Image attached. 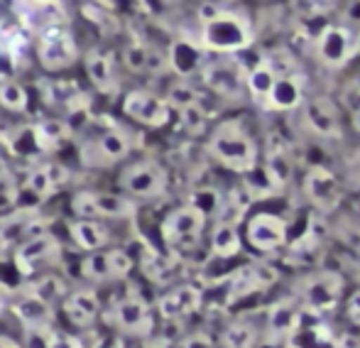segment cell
I'll use <instances>...</instances> for the list:
<instances>
[{
    "instance_id": "cell-33",
    "label": "cell",
    "mask_w": 360,
    "mask_h": 348,
    "mask_svg": "<svg viewBox=\"0 0 360 348\" xmlns=\"http://www.w3.org/2000/svg\"><path fill=\"white\" fill-rule=\"evenodd\" d=\"M128 150H130L128 138H125L123 133H118V130H110V133H105L103 138L98 140V153L103 155L108 162L123 160L125 155H128Z\"/></svg>"
},
{
    "instance_id": "cell-22",
    "label": "cell",
    "mask_w": 360,
    "mask_h": 348,
    "mask_svg": "<svg viewBox=\"0 0 360 348\" xmlns=\"http://www.w3.org/2000/svg\"><path fill=\"white\" fill-rule=\"evenodd\" d=\"M64 311H67V316L74 324H79V326L91 324V321L96 319V314H98V299H96L94 292H86V290L74 292V295L64 302Z\"/></svg>"
},
{
    "instance_id": "cell-23",
    "label": "cell",
    "mask_w": 360,
    "mask_h": 348,
    "mask_svg": "<svg viewBox=\"0 0 360 348\" xmlns=\"http://www.w3.org/2000/svg\"><path fill=\"white\" fill-rule=\"evenodd\" d=\"M299 101H302V82H299L297 77H285L275 82L265 108L287 110V108H294Z\"/></svg>"
},
{
    "instance_id": "cell-13",
    "label": "cell",
    "mask_w": 360,
    "mask_h": 348,
    "mask_svg": "<svg viewBox=\"0 0 360 348\" xmlns=\"http://www.w3.org/2000/svg\"><path fill=\"white\" fill-rule=\"evenodd\" d=\"M59 253V243L54 236H34V238L30 240H22L18 248V255H15V262H18V267L22 272H30L37 262L42 260H49L54 258V255Z\"/></svg>"
},
{
    "instance_id": "cell-51",
    "label": "cell",
    "mask_w": 360,
    "mask_h": 348,
    "mask_svg": "<svg viewBox=\"0 0 360 348\" xmlns=\"http://www.w3.org/2000/svg\"><path fill=\"white\" fill-rule=\"evenodd\" d=\"M34 3H54V0H34Z\"/></svg>"
},
{
    "instance_id": "cell-43",
    "label": "cell",
    "mask_w": 360,
    "mask_h": 348,
    "mask_svg": "<svg viewBox=\"0 0 360 348\" xmlns=\"http://www.w3.org/2000/svg\"><path fill=\"white\" fill-rule=\"evenodd\" d=\"M110 267H113V280L115 277H125L133 267V258L125 250H110Z\"/></svg>"
},
{
    "instance_id": "cell-40",
    "label": "cell",
    "mask_w": 360,
    "mask_h": 348,
    "mask_svg": "<svg viewBox=\"0 0 360 348\" xmlns=\"http://www.w3.org/2000/svg\"><path fill=\"white\" fill-rule=\"evenodd\" d=\"M189 206H194V209H199L201 214H214V211L221 206V199H218V194H216V189H199L194 196H191V204Z\"/></svg>"
},
{
    "instance_id": "cell-32",
    "label": "cell",
    "mask_w": 360,
    "mask_h": 348,
    "mask_svg": "<svg viewBox=\"0 0 360 348\" xmlns=\"http://www.w3.org/2000/svg\"><path fill=\"white\" fill-rule=\"evenodd\" d=\"M27 231H30V219H27V216H22V214L13 216V219L0 221V250L20 243Z\"/></svg>"
},
{
    "instance_id": "cell-4",
    "label": "cell",
    "mask_w": 360,
    "mask_h": 348,
    "mask_svg": "<svg viewBox=\"0 0 360 348\" xmlns=\"http://www.w3.org/2000/svg\"><path fill=\"white\" fill-rule=\"evenodd\" d=\"M206 216L194 206H181V209L172 211L162 224V238L172 245H189L199 238L201 228H204Z\"/></svg>"
},
{
    "instance_id": "cell-48",
    "label": "cell",
    "mask_w": 360,
    "mask_h": 348,
    "mask_svg": "<svg viewBox=\"0 0 360 348\" xmlns=\"http://www.w3.org/2000/svg\"><path fill=\"white\" fill-rule=\"evenodd\" d=\"M0 348H20V346L13 339H8V336H0Z\"/></svg>"
},
{
    "instance_id": "cell-42",
    "label": "cell",
    "mask_w": 360,
    "mask_h": 348,
    "mask_svg": "<svg viewBox=\"0 0 360 348\" xmlns=\"http://www.w3.org/2000/svg\"><path fill=\"white\" fill-rule=\"evenodd\" d=\"M18 201V184L8 174H0V211L10 209Z\"/></svg>"
},
{
    "instance_id": "cell-35",
    "label": "cell",
    "mask_w": 360,
    "mask_h": 348,
    "mask_svg": "<svg viewBox=\"0 0 360 348\" xmlns=\"http://www.w3.org/2000/svg\"><path fill=\"white\" fill-rule=\"evenodd\" d=\"M0 103L10 110L27 108V91L13 79H0Z\"/></svg>"
},
{
    "instance_id": "cell-10",
    "label": "cell",
    "mask_w": 360,
    "mask_h": 348,
    "mask_svg": "<svg viewBox=\"0 0 360 348\" xmlns=\"http://www.w3.org/2000/svg\"><path fill=\"white\" fill-rule=\"evenodd\" d=\"M353 39H351V32L343 27H326L321 34H319V54L326 64L331 67H341L343 62H348L353 54Z\"/></svg>"
},
{
    "instance_id": "cell-28",
    "label": "cell",
    "mask_w": 360,
    "mask_h": 348,
    "mask_svg": "<svg viewBox=\"0 0 360 348\" xmlns=\"http://www.w3.org/2000/svg\"><path fill=\"white\" fill-rule=\"evenodd\" d=\"M275 82H277V77L270 72V67H267L265 62L252 67V72L248 74V89H250L252 98H255L257 103H262V108L267 105V98H270V91L275 86Z\"/></svg>"
},
{
    "instance_id": "cell-5",
    "label": "cell",
    "mask_w": 360,
    "mask_h": 348,
    "mask_svg": "<svg viewBox=\"0 0 360 348\" xmlns=\"http://www.w3.org/2000/svg\"><path fill=\"white\" fill-rule=\"evenodd\" d=\"M120 184L133 196L150 199V196H157L165 191L167 174H165V169L155 162H138V165H130V167L120 174Z\"/></svg>"
},
{
    "instance_id": "cell-15",
    "label": "cell",
    "mask_w": 360,
    "mask_h": 348,
    "mask_svg": "<svg viewBox=\"0 0 360 348\" xmlns=\"http://www.w3.org/2000/svg\"><path fill=\"white\" fill-rule=\"evenodd\" d=\"M199 304H201L199 290L191 285H184V287H176V290H172L169 295L162 297L160 314L165 316V319H181V316L191 314Z\"/></svg>"
},
{
    "instance_id": "cell-11",
    "label": "cell",
    "mask_w": 360,
    "mask_h": 348,
    "mask_svg": "<svg viewBox=\"0 0 360 348\" xmlns=\"http://www.w3.org/2000/svg\"><path fill=\"white\" fill-rule=\"evenodd\" d=\"M272 277H275V272L262 265L240 267V270L231 277V282H228V304H231L233 299H240V297H245V295H252L255 290L267 287Z\"/></svg>"
},
{
    "instance_id": "cell-20",
    "label": "cell",
    "mask_w": 360,
    "mask_h": 348,
    "mask_svg": "<svg viewBox=\"0 0 360 348\" xmlns=\"http://www.w3.org/2000/svg\"><path fill=\"white\" fill-rule=\"evenodd\" d=\"M69 179V172L62 165H42L27 174V189L37 196H49L57 186H62Z\"/></svg>"
},
{
    "instance_id": "cell-25",
    "label": "cell",
    "mask_w": 360,
    "mask_h": 348,
    "mask_svg": "<svg viewBox=\"0 0 360 348\" xmlns=\"http://www.w3.org/2000/svg\"><path fill=\"white\" fill-rule=\"evenodd\" d=\"M94 206L98 216H108V219H130L135 216V204L130 199H123L118 194H96L94 191Z\"/></svg>"
},
{
    "instance_id": "cell-29",
    "label": "cell",
    "mask_w": 360,
    "mask_h": 348,
    "mask_svg": "<svg viewBox=\"0 0 360 348\" xmlns=\"http://www.w3.org/2000/svg\"><path fill=\"white\" fill-rule=\"evenodd\" d=\"M86 72H89L91 82L96 84L101 91L113 89V67H110V59L101 52H91L86 57Z\"/></svg>"
},
{
    "instance_id": "cell-39",
    "label": "cell",
    "mask_w": 360,
    "mask_h": 348,
    "mask_svg": "<svg viewBox=\"0 0 360 348\" xmlns=\"http://www.w3.org/2000/svg\"><path fill=\"white\" fill-rule=\"evenodd\" d=\"M199 103V94H196L191 86H184V84H179V86H174L169 91V96H167V105H176V108H186V105H194Z\"/></svg>"
},
{
    "instance_id": "cell-34",
    "label": "cell",
    "mask_w": 360,
    "mask_h": 348,
    "mask_svg": "<svg viewBox=\"0 0 360 348\" xmlns=\"http://www.w3.org/2000/svg\"><path fill=\"white\" fill-rule=\"evenodd\" d=\"M81 272L89 280H98V282H108L113 280V267H110V255L108 253H94L84 260Z\"/></svg>"
},
{
    "instance_id": "cell-6",
    "label": "cell",
    "mask_w": 360,
    "mask_h": 348,
    "mask_svg": "<svg viewBox=\"0 0 360 348\" xmlns=\"http://www.w3.org/2000/svg\"><path fill=\"white\" fill-rule=\"evenodd\" d=\"M343 292V282L333 272H321V275H314L304 282V302L311 311L323 314V311H331L338 304Z\"/></svg>"
},
{
    "instance_id": "cell-37",
    "label": "cell",
    "mask_w": 360,
    "mask_h": 348,
    "mask_svg": "<svg viewBox=\"0 0 360 348\" xmlns=\"http://www.w3.org/2000/svg\"><path fill=\"white\" fill-rule=\"evenodd\" d=\"M179 113H181V125H184L189 133H201V130L206 128V110L201 108L199 103L186 105Z\"/></svg>"
},
{
    "instance_id": "cell-26",
    "label": "cell",
    "mask_w": 360,
    "mask_h": 348,
    "mask_svg": "<svg viewBox=\"0 0 360 348\" xmlns=\"http://www.w3.org/2000/svg\"><path fill=\"white\" fill-rule=\"evenodd\" d=\"M169 64L181 74V77H189V74H194L196 69L204 64V54H201V49L194 47V44L176 42L174 47H172Z\"/></svg>"
},
{
    "instance_id": "cell-14",
    "label": "cell",
    "mask_w": 360,
    "mask_h": 348,
    "mask_svg": "<svg viewBox=\"0 0 360 348\" xmlns=\"http://www.w3.org/2000/svg\"><path fill=\"white\" fill-rule=\"evenodd\" d=\"M113 321L128 334H147L152 329L150 309L143 299H123L115 307Z\"/></svg>"
},
{
    "instance_id": "cell-47",
    "label": "cell",
    "mask_w": 360,
    "mask_h": 348,
    "mask_svg": "<svg viewBox=\"0 0 360 348\" xmlns=\"http://www.w3.org/2000/svg\"><path fill=\"white\" fill-rule=\"evenodd\" d=\"M309 3H311L314 8H319V10H328L333 5V0H309Z\"/></svg>"
},
{
    "instance_id": "cell-3",
    "label": "cell",
    "mask_w": 360,
    "mask_h": 348,
    "mask_svg": "<svg viewBox=\"0 0 360 348\" xmlns=\"http://www.w3.org/2000/svg\"><path fill=\"white\" fill-rule=\"evenodd\" d=\"M76 42L74 37L62 30L59 25H49L42 32V42H39V62H42L44 69L49 72H57V69H64L76 59Z\"/></svg>"
},
{
    "instance_id": "cell-38",
    "label": "cell",
    "mask_w": 360,
    "mask_h": 348,
    "mask_svg": "<svg viewBox=\"0 0 360 348\" xmlns=\"http://www.w3.org/2000/svg\"><path fill=\"white\" fill-rule=\"evenodd\" d=\"M62 292H64L62 280H57V277H47V280H42L39 285H34L30 295L37 297V299H42V302H47V304H49L52 299L62 297Z\"/></svg>"
},
{
    "instance_id": "cell-50",
    "label": "cell",
    "mask_w": 360,
    "mask_h": 348,
    "mask_svg": "<svg viewBox=\"0 0 360 348\" xmlns=\"http://www.w3.org/2000/svg\"><path fill=\"white\" fill-rule=\"evenodd\" d=\"M353 123H356V128L360 130V113H353Z\"/></svg>"
},
{
    "instance_id": "cell-46",
    "label": "cell",
    "mask_w": 360,
    "mask_h": 348,
    "mask_svg": "<svg viewBox=\"0 0 360 348\" xmlns=\"http://www.w3.org/2000/svg\"><path fill=\"white\" fill-rule=\"evenodd\" d=\"M348 316H351L353 324L360 326V290L348 299Z\"/></svg>"
},
{
    "instance_id": "cell-44",
    "label": "cell",
    "mask_w": 360,
    "mask_h": 348,
    "mask_svg": "<svg viewBox=\"0 0 360 348\" xmlns=\"http://www.w3.org/2000/svg\"><path fill=\"white\" fill-rule=\"evenodd\" d=\"M181 348H214V344H211L209 336L196 334V336H189V339L181 344Z\"/></svg>"
},
{
    "instance_id": "cell-21",
    "label": "cell",
    "mask_w": 360,
    "mask_h": 348,
    "mask_svg": "<svg viewBox=\"0 0 360 348\" xmlns=\"http://www.w3.org/2000/svg\"><path fill=\"white\" fill-rule=\"evenodd\" d=\"M123 62L130 72H162L167 67V57L147 44H130L123 52Z\"/></svg>"
},
{
    "instance_id": "cell-7",
    "label": "cell",
    "mask_w": 360,
    "mask_h": 348,
    "mask_svg": "<svg viewBox=\"0 0 360 348\" xmlns=\"http://www.w3.org/2000/svg\"><path fill=\"white\" fill-rule=\"evenodd\" d=\"M123 110L133 120L150 125V128H162L169 120V105H167V101L155 94H147V91H133V94L125 96Z\"/></svg>"
},
{
    "instance_id": "cell-31",
    "label": "cell",
    "mask_w": 360,
    "mask_h": 348,
    "mask_svg": "<svg viewBox=\"0 0 360 348\" xmlns=\"http://www.w3.org/2000/svg\"><path fill=\"white\" fill-rule=\"evenodd\" d=\"M257 341V331L250 321H236L226 329L223 334V344L226 348H252Z\"/></svg>"
},
{
    "instance_id": "cell-27",
    "label": "cell",
    "mask_w": 360,
    "mask_h": 348,
    "mask_svg": "<svg viewBox=\"0 0 360 348\" xmlns=\"http://www.w3.org/2000/svg\"><path fill=\"white\" fill-rule=\"evenodd\" d=\"M34 135L42 150H54L59 148V143L72 138V128L64 120H44V123L34 125Z\"/></svg>"
},
{
    "instance_id": "cell-49",
    "label": "cell",
    "mask_w": 360,
    "mask_h": 348,
    "mask_svg": "<svg viewBox=\"0 0 360 348\" xmlns=\"http://www.w3.org/2000/svg\"><path fill=\"white\" fill-rule=\"evenodd\" d=\"M5 302H8V290H5V287L0 285V309L5 307Z\"/></svg>"
},
{
    "instance_id": "cell-12",
    "label": "cell",
    "mask_w": 360,
    "mask_h": 348,
    "mask_svg": "<svg viewBox=\"0 0 360 348\" xmlns=\"http://www.w3.org/2000/svg\"><path fill=\"white\" fill-rule=\"evenodd\" d=\"M304 118H307L309 128L314 133L323 135V138H336L341 133L338 125V113L328 98H311L304 105Z\"/></svg>"
},
{
    "instance_id": "cell-2",
    "label": "cell",
    "mask_w": 360,
    "mask_h": 348,
    "mask_svg": "<svg viewBox=\"0 0 360 348\" xmlns=\"http://www.w3.org/2000/svg\"><path fill=\"white\" fill-rule=\"evenodd\" d=\"M250 44V30L240 18L223 10L216 20L204 22V47L216 52H238Z\"/></svg>"
},
{
    "instance_id": "cell-36",
    "label": "cell",
    "mask_w": 360,
    "mask_h": 348,
    "mask_svg": "<svg viewBox=\"0 0 360 348\" xmlns=\"http://www.w3.org/2000/svg\"><path fill=\"white\" fill-rule=\"evenodd\" d=\"M265 64L270 67V72L275 74L277 79L294 77V74H297V64H294L292 54H289L287 49H277V52H272L270 57L265 59Z\"/></svg>"
},
{
    "instance_id": "cell-30",
    "label": "cell",
    "mask_w": 360,
    "mask_h": 348,
    "mask_svg": "<svg viewBox=\"0 0 360 348\" xmlns=\"http://www.w3.org/2000/svg\"><path fill=\"white\" fill-rule=\"evenodd\" d=\"M214 253L221 255V258H231L240 250V236H238V228L231 224H218L214 231Z\"/></svg>"
},
{
    "instance_id": "cell-1",
    "label": "cell",
    "mask_w": 360,
    "mask_h": 348,
    "mask_svg": "<svg viewBox=\"0 0 360 348\" xmlns=\"http://www.w3.org/2000/svg\"><path fill=\"white\" fill-rule=\"evenodd\" d=\"M209 150L218 162L226 165L233 172H250L255 167V157H257L255 143H252V138L236 120H228V123L218 125L214 135H211Z\"/></svg>"
},
{
    "instance_id": "cell-16",
    "label": "cell",
    "mask_w": 360,
    "mask_h": 348,
    "mask_svg": "<svg viewBox=\"0 0 360 348\" xmlns=\"http://www.w3.org/2000/svg\"><path fill=\"white\" fill-rule=\"evenodd\" d=\"M206 84L211 89L218 91L223 96H240L243 91V72L238 69V64L233 62H221V64H211L206 67V74H204Z\"/></svg>"
},
{
    "instance_id": "cell-52",
    "label": "cell",
    "mask_w": 360,
    "mask_h": 348,
    "mask_svg": "<svg viewBox=\"0 0 360 348\" xmlns=\"http://www.w3.org/2000/svg\"><path fill=\"white\" fill-rule=\"evenodd\" d=\"M358 250H360V238H358Z\"/></svg>"
},
{
    "instance_id": "cell-9",
    "label": "cell",
    "mask_w": 360,
    "mask_h": 348,
    "mask_svg": "<svg viewBox=\"0 0 360 348\" xmlns=\"http://www.w3.org/2000/svg\"><path fill=\"white\" fill-rule=\"evenodd\" d=\"M287 238V226L280 216L275 214H257L255 219L248 224V240L255 245L257 250H275L285 243Z\"/></svg>"
},
{
    "instance_id": "cell-18",
    "label": "cell",
    "mask_w": 360,
    "mask_h": 348,
    "mask_svg": "<svg viewBox=\"0 0 360 348\" xmlns=\"http://www.w3.org/2000/svg\"><path fill=\"white\" fill-rule=\"evenodd\" d=\"M15 314L22 319L25 326L37 329V331L47 329L54 319L52 304H47V302L37 299V297H32V295H22L18 302H15Z\"/></svg>"
},
{
    "instance_id": "cell-8",
    "label": "cell",
    "mask_w": 360,
    "mask_h": 348,
    "mask_svg": "<svg viewBox=\"0 0 360 348\" xmlns=\"http://www.w3.org/2000/svg\"><path fill=\"white\" fill-rule=\"evenodd\" d=\"M304 191H307L309 201L321 211H333L341 204V196H343L338 179L323 167L309 169L307 179H304Z\"/></svg>"
},
{
    "instance_id": "cell-19",
    "label": "cell",
    "mask_w": 360,
    "mask_h": 348,
    "mask_svg": "<svg viewBox=\"0 0 360 348\" xmlns=\"http://www.w3.org/2000/svg\"><path fill=\"white\" fill-rule=\"evenodd\" d=\"M299 319H302L299 307L294 304L292 299H282L270 309L267 326H270V334L275 336V339H285V336H292L294 331H297Z\"/></svg>"
},
{
    "instance_id": "cell-24",
    "label": "cell",
    "mask_w": 360,
    "mask_h": 348,
    "mask_svg": "<svg viewBox=\"0 0 360 348\" xmlns=\"http://www.w3.org/2000/svg\"><path fill=\"white\" fill-rule=\"evenodd\" d=\"M69 233H72L74 243L84 250H101L105 245V240H108V233L94 221H74L69 226Z\"/></svg>"
},
{
    "instance_id": "cell-41",
    "label": "cell",
    "mask_w": 360,
    "mask_h": 348,
    "mask_svg": "<svg viewBox=\"0 0 360 348\" xmlns=\"http://www.w3.org/2000/svg\"><path fill=\"white\" fill-rule=\"evenodd\" d=\"M72 209L81 221L98 216L96 214V206H94V191H81V194H76L72 199Z\"/></svg>"
},
{
    "instance_id": "cell-17",
    "label": "cell",
    "mask_w": 360,
    "mask_h": 348,
    "mask_svg": "<svg viewBox=\"0 0 360 348\" xmlns=\"http://www.w3.org/2000/svg\"><path fill=\"white\" fill-rule=\"evenodd\" d=\"M265 165H267L265 172L275 186H285L287 181L292 179V157H289V153H287V143L280 135H270Z\"/></svg>"
},
{
    "instance_id": "cell-53",
    "label": "cell",
    "mask_w": 360,
    "mask_h": 348,
    "mask_svg": "<svg viewBox=\"0 0 360 348\" xmlns=\"http://www.w3.org/2000/svg\"><path fill=\"white\" fill-rule=\"evenodd\" d=\"M287 348H299V346H287Z\"/></svg>"
},
{
    "instance_id": "cell-45",
    "label": "cell",
    "mask_w": 360,
    "mask_h": 348,
    "mask_svg": "<svg viewBox=\"0 0 360 348\" xmlns=\"http://www.w3.org/2000/svg\"><path fill=\"white\" fill-rule=\"evenodd\" d=\"M221 13H223V10L218 8V5H214V3H204L199 8V18L204 20V22H211V20H216Z\"/></svg>"
}]
</instances>
